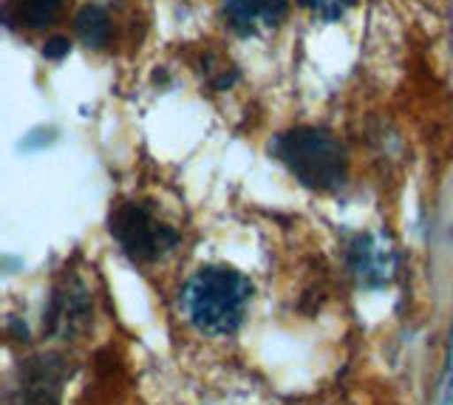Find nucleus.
Listing matches in <instances>:
<instances>
[{
  "mask_svg": "<svg viewBox=\"0 0 453 405\" xmlns=\"http://www.w3.org/2000/svg\"><path fill=\"white\" fill-rule=\"evenodd\" d=\"M250 298L247 275L233 267H202L181 289V309L198 332L224 338L244 324Z\"/></svg>",
  "mask_w": 453,
  "mask_h": 405,
  "instance_id": "1",
  "label": "nucleus"
},
{
  "mask_svg": "<svg viewBox=\"0 0 453 405\" xmlns=\"http://www.w3.org/2000/svg\"><path fill=\"white\" fill-rule=\"evenodd\" d=\"M351 267L365 284H382L388 281L394 272V253L388 244H382L380 239H363L354 247Z\"/></svg>",
  "mask_w": 453,
  "mask_h": 405,
  "instance_id": "6",
  "label": "nucleus"
},
{
  "mask_svg": "<svg viewBox=\"0 0 453 405\" xmlns=\"http://www.w3.org/2000/svg\"><path fill=\"white\" fill-rule=\"evenodd\" d=\"M63 369L54 357H37L23 371L20 380V405H57L60 402V386H63Z\"/></svg>",
  "mask_w": 453,
  "mask_h": 405,
  "instance_id": "5",
  "label": "nucleus"
},
{
  "mask_svg": "<svg viewBox=\"0 0 453 405\" xmlns=\"http://www.w3.org/2000/svg\"><path fill=\"white\" fill-rule=\"evenodd\" d=\"M111 235L122 253L136 264L159 261L179 244V233L165 225L145 202H122L111 213Z\"/></svg>",
  "mask_w": 453,
  "mask_h": 405,
  "instance_id": "3",
  "label": "nucleus"
},
{
  "mask_svg": "<svg viewBox=\"0 0 453 405\" xmlns=\"http://www.w3.org/2000/svg\"><path fill=\"white\" fill-rule=\"evenodd\" d=\"M68 51H71V43H68V37H51L49 43L42 46V54H46L49 60H63Z\"/></svg>",
  "mask_w": 453,
  "mask_h": 405,
  "instance_id": "12",
  "label": "nucleus"
},
{
  "mask_svg": "<svg viewBox=\"0 0 453 405\" xmlns=\"http://www.w3.org/2000/svg\"><path fill=\"white\" fill-rule=\"evenodd\" d=\"M88 315V303H85L82 292H60L51 306V329L57 332H71L74 320Z\"/></svg>",
  "mask_w": 453,
  "mask_h": 405,
  "instance_id": "9",
  "label": "nucleus"
},
{
  "mask_svg": "<svg viewBox=\"0 0 453 405\" xmlns=\"http://www.w3.org/2000/svg\"><path fill=\"white\" fill-rule=\"evenodd\" d=\"M224 20L241 37L273 32L289 11V0H224Z\"/></svg>",
  "mask_w": 453,
  "mask_h": 405,
  "instance_id": "4",
  "label": "nucleus"
},
{
  "mask_svg": "<svg viewBox=\"0 0 453 405\" xmlns=\"http://www.w3.org/2000/svg\"><path fill=\"white\" fill-rule=\"evenodd\" d=\"M439 405H453V326H450V340H448L442 386H439Z\"/></svg>",
  "mask_w": 453,
  "mask_h": 405,
  "instance_id": "11",
  "label": "nucleus"
},
{
  "mask_svg": "<svg viewBox=\"0 0 453 405\" xmlns=\"http://www.w3.org/2000/svg\"><path fill=\"white\" fill-rule=\"evenodd\" d=\"M297 4H301V9H306L309 15H315L318 20L334 23L343 18L357 0H297Z\"/></svg>",
  "mask_w": 453,
  "mask_h": 405,
  "instance_id": "10",
  "label": "nucleus"
},
{
  "mask_svg": "<svg viewBox=\"0 0 453 405\" xmlns=\"http://www.w3.org/2000/svg\"><path fill=\"white\" fill-rule=\"evenodd\" d=\"M74 32L85 46H105L111 37V20L105 9H99L96 4H85L74 15Z\"/></svg>",
  "mask_w": 453,
  "mask_h": 405,
  "instance_id": "8",
  "label": "nucleus"
},
{
  "mask_svg": "<svg viewBox=\"0 0 453 405\" xmlns=\"http://www.w3.org/2000/svg\"><path fill=\"white\" fill-rule=\"evenodd\" d=\"M63 9V0H6L4 15L9 23L26 26V29H42Z\"/></svg>",
  "mask_w": 453,
  "mask_h": 405,
  "instance_id": "7",
  "label": "nucleus"
},
{
  "mask_svg": "<svg viewBox=\"0 0 453 405\" xmlns=\"http://www.w3.org/2000/svg\"><path fill=\"white\" fill-rule=\"evenodd\" d=\"M275 159L311 190H334L346 181V148L323 128H295L275 136Z\"/></svg>",
  "mask_w": 453,
  "mask_h": 405,
  "instance_id": "2",
  "label": "nucleus"
}]
</instances>
